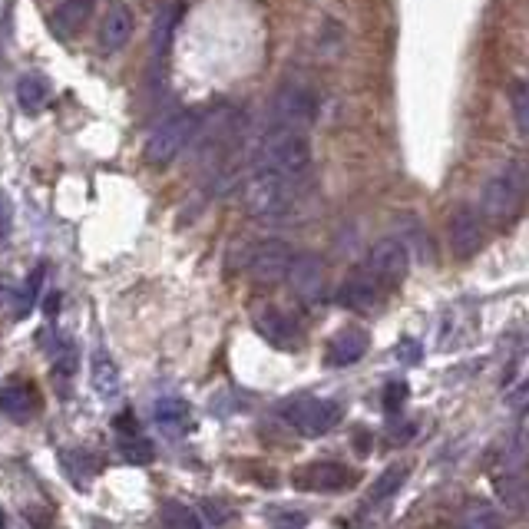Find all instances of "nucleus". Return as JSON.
<instances>
[{
    "label": "nucleus",
    "instance_id": "1",
    "mask_svg": "<svg viewBox=\"0 0 529 529\" xmlns=\"http://www.w3.org/2000/svg\"><path fill=\"white\" fill-rule=\"evenodd\" d=\"M529 202V156L513 159L483 182L480 189V215L496 229H506L523 215Z\"/></svg>",
    "mask_w": 529,
    "mask_h": 529
},
{
    "label": "nucleus",
    "instance_id": "29",
    "mask_svg": "<svg viewBox=\"0 0 529 529\" xmlns=\"http://www.w3.org/2000/svg\"><path fill=\"white\" fill-rule=\"evenodd\" d=\"M404 401H407V384L404 381H394V384L384 387V410L387 414H397Z\"/></svg>",
    "mask_w": 529,
    "mask_h": 529
},
{
    "label": "nucleus",
    "instance_id": "31",
    "mask_svg": "<svg viewBox=\"0 0 529 529\" xmlns=\"http://www.w3.org/2000/svg\"><path fill=\"white\" fill-rule=\"evenodd\" d=\"M40 282H43V265L37 268L34 275L27 278V288H24V301H20V315H27L30 301H34V298H37V291H40Z\"/></svg>",
    "mask_w": 529,
    "mask_h": 529
},
{
    "label": "nucleus",
    "instance_id": "21",
    "mask_svg": "<svg viewBox=\"0 0 529 529\" xmlns=\"http://www.w3.org/2000/svg\"><path fill=\"white\" fill-rule=\"evenodd\" d=\"M90 377H93L96 394H100L103 401H113V397H120V367L113 364V358H110V354H106L103 348L93 351V358H90Z\"/></svg>",
    "mask_w": 529,
    "mask_h": 529
},
{
    "label": "nucleus",
    "instance_id": "23",
    "mask_svg": "<svg viewBox=\"0 0 529 529\" xmlns=\"http://www.w3.org/2000/svg\"><path fill=\"white\" fill-rule=\"evenodd\" d=\"M116 450H120V457L129 463V467H146V463L156 460V447L149 444V440L139 434H120V440H116Z\"/></svg>",
    "mask_w": 529,
    "mask_h": 529
},
{
    "label": "nucleus",
    "instance_id": "27",
    "mask_svg": "<svg viewBox=\"0 0 529 529\" xmlns=\"http://www.w3.org/2000/svg\"><path fill=\"white\" fill-rule=\"evenodd\" d=\"M265 516L272 529H305L308 526V516L301 510H291V506H272Z\"/></svg>",
    "mask_w": 529,
    "mask_h": 529
},
{
    "label": "nucleus",
    "instance_id": "28",
    "mask_svg": "<svg viewBox=\"0 0 529 529\" xmlns=\"http://www.w3.org/2000/svg\"><path fill=\"white\" fill-rule=\"evenodd\" d=\"M496 487H500L503 500L510 503L513 510H526L529 506V493H526V487L520 480H496Z\"/></svg>",
    "mask_w": 529,
    "mask_h": 529
},
{
    "label": "nucleus",
    "instance_id": "17",
    "mask_svg": "<svg viewBox=\"0 0 529 529\" xmlns=\"http://www.w3.org/2000/svg\"><path fill=\"white\" fill-rule=\"evenodd\" d=\"M153 420L166 437H182L192 427V407L182 397H163L153 407Z\"/></svg>",
    "mask_w": 529,
    "mask_h": 529
},
{
    "label": "nucleus",
    "instance_id": "3",
    "mask_svg": "<svg viewBox=\"0 0 529 529\" xmlns=\"http://www.w3.org/2000/svg\"><path fill=\"white\" fill-rule=\"evenodd\" d=\"M199 126H202V116L196 110H182L176 116H169V120L163 126H156L146 139V149H143L146 166L166 169L176 163V159L196 143Z\"/></svg>",
    "mask_w": 529,
    "mask_h": 529
},
{
    "label": "nucleus",
    "instance_id": "22",
    "mask_svg": "<svg viewBox=\"0 0 529 529\" xmlns=\"http://www.w3.org/2000/svg\"><path fill=\"white\" fill-rule=\"evenodd\" d=\"M17 103H20V110L40 113L43 106L50 103V80L40 77V73H27V77H20L17 80Z\"/></svg>",
    "mask_w": 529,
    "mask_h": 529
},
{
    "label": "nucleus",
    "instance_id": "15",
    "mask_svg": "<svg viewBox=\"0 0 529 529\" xmlns=\"http://www.w3.org/2000/svg\"><path fill=\"white\" fill-rule=\"evenodd\" d=\"M34 410H37V394L27 381L14 377V381H7L4 387H0V414H4L7 420L27 424V420L34 417Z\"/></svg>",
    "mask_w": 529,
    "mask_h": 529
},
{
    "label": "nucleus",
    "instance_id": "26",
    "mask_svg": "<svg viewBox=\"0 0 529 529\" xmlns=\"http://www.w3.org/2000/svg\"><path fill=\"white\" fill-rule=\"evenodd\" d=\"M163 529H202V520L196 510H189L186 503H166L163 506Z\"/></svg>",
    "mask_w": 529,
    "mask_h": 529
},
{
    "label": "nucleus",
    "instance_id": "11",
    "mask_svg": "<svg viewBox=\"0 0 529 529\" xmlns=\"http://www.w3.org/2000/svg\"><path fill=\"white\" fill-rule=\"evenodd\" d=\"M252 325H255V331L262 334V338L272 344V348H278V351H295L298 344H301V328H298V321L291 318L288 311L275 308V305L258 308L255 315H252Z\"/></svg>",
    "mask_w": 529,
    "mask_h": 529
},
{
    "label": "nucleus",
    "instance_id": "25",
    "mask_svg": "<svg viewBox=\"0 0 529 529\" xmlns=\"http://www.w3.org/2000/svg\"><path fill=\"white\" fill-rule=\"evenodd\" d=\"M510 110H513V123L520 129V136L529 139V80L510 83Z\"/></svg>",
    "mask_w": 529,
    "mask_h": 529
},
{
    "label": "nucleus",
    "instance_id": "20",
    "mask_svg": "<svg viewBox=\"0 0 529 529\" xmlns=\"http://www.w3.org/2000/svg\"><path fill=\"white\" fill-rule=\"evenodd\" d=\"M460 529H506V516L490 500H467L460 506Z\"/></svg>",
    "mask_w": 529,
    "mask_h": 529
},
{
    "label": "nucleus",
    "instance_id": "16",
    "mask_svg": "<svg viewBox=\"0 0 529 529\" xmlns=\"http://www.w3.org/2000/svg\"><path fill=\"white\" fill-rule=\"evenodd\" d=\"M136 34V20H133V10L123 7V4H116L110 14L103 17V27H100V47L106 53H113V50H123L129 40H133Z\"/></svg>",
    "mask_w": 529,
    "mask_h": 529
},
{
    "label": "nucleus",
    "instance_id": "6",
    "mask_svg": "<svg viewBox=\"0 0 529 529\" xmlns=\"http://www.w3.org/2000/svg\"><path fill=\"white\" fill-rule=\"evenodd\" d=\"M282 417H285V424L298 430V434L321 437L338 427L341 407L334 401H325V397H295V401H288L282 407Z\"/></svg>",
    "mask_w": 529,
    "mask_h": 529
},
{
    "label": "nucleus",
    "instance_id": "24",
    "mask_svg": "<svg viewBox=\"0 0 529 529\" xmlns=\"http://www.w3.org/2000/svg\"><path fill=\"white\" fill-rule=\"evenodd\" d=\"M182 10H186L182 4H169L163 14H159L156 27H153V53H156V57H163V53L169 50L172 34H176V27L182 20Z\"/></svg>",
    "mask_w": 529,
    "mask_h": 529
},
{
    "label": "nucleus",
    "instance_id": "12",
    "mask_svg": "<svg viewBox=\"0 0 529 529\" xmlns=\"http://www.w3.org/2000/svg\"><path fill=\"white\" fill-rule=\"evenodd\" d=\"M384 295H387V291L374 282L367 268H354V272L341 282L338 295H334V298H338V305L348 308V311H377V308H381Z\"/></svg>",
    "mask_w": 529,
    "mask_h": 529
},
{
    "label": "nucleus",
    "instance_id": "13",
    "mask_svg": "<svg viewBox=\"0 0 529 529\" xmlns=\"http://www.w3.org/2000/svg\"><path fill=\"white\" fill-rule=\"evenodd\" d=\"M288 282H291V291H295L301 301L315 305V301L325 298V262L311 252L295 255L291 272H288Z\"/></svg>",
    "mask_w": 529,
    "mask_h": 529
},
{
    "label": "nucleus",
    "instance_id": "7",
    "mask_svg": "<svg viewBox=\"0 0 529 529\" xmlns=\"http://www.w3.org/2000/svg\"><path fill=\"white\" fill-rule=\"evenodd\" d=\"M364 268L371 272V278L384 291H394V288H401V282L407 278L410 255H407V248L397 239H381L377 245H371Z\"/></svg>",
    "mask_w": 529,
    "mask_h": 529
},
{
    "label": "nucleus",
    "instance_id": "30",
    "mask_svg": "<svg viewBox=\"0 0 529 529\" xmlns=\"http://www.w3.org/2000/svg\"><path fill=\"white\" fill-rule=\"evenodd\" d=\"M202 513H205V520H209L212 526H222L225 520L232 516V510H229V503H222V500H202Z\"/></svg>",
    "mask_w": 529,
    "mask_h": 529
},
{
    "label": "nucleus",
    "instance_id": "9",
    "mask_svg": "<svg viewBox=\"0 0 529 529\" xmlns=\"http://www.w3.org/2000/svg\"><path fill=\"white\" fill-rule=\"evenodd\" d=\"M487 242V229H483V215L470 205L450 212L447 219V245L457 258H473Z\"/></svg>",
    "mask_w": 529,
    "mask_h": 529
},
{
    "label": "nucleus",
    "instance_id": "5",
    "mask_svg": "<svg viewBox=\"0 0 529 529\" xmlns=\"http://www.w3.org/2000/svg\"><path fill=\"white\" fill-rule=\"evenodd\" d=\"M268 113H272V126L301 129V133H305V129L318 120V96L315 90H308V86H301V83H285V86H278V93L272 96Z\"/></svg>",
    "mask_w": 529,
    "mask_h": 529
},
{
    "label": "nucleus",
    "instance_id": "33",
    "mask_svg": "<svg viewBox=\"0 0 529 529\" xmlns=\"http://www.w3.org/2000/svg\"><path fill=\"white\" fill-rule=\"evenodd\" d=\"M526 397H529V377H526V384L520 387V401H526Z\"/></svg>",
    "mask_w": 529,
    "mask_h": 529
},
{
    "label": "nucleus",
    "instance_id": "2",
    "mask_svg": "<svg viewBox=\"0 0 529 529\" xmlns=\"http://www.w3.org/2000/svg\"><path fill=\"white\" fill-rule=\"evenodd\" d=\"M308 166H311V139L301 129L272 126L255 149L258 172H278L285 179H298L305 176Z\"/></svg>",
    "mask_w": 529,
    "mask_h": 529
},
{
    "label": "nucleus",
    "instance_id": "8",
    "mask_svg": "<svg viewBox=\"0 0 529 529\" xmlns=\"http://www.w3.org/2000/svg\"><path fill=\"white\" fill-rule=\"evenodd\" d=\"M291 262H295V252H291L288 242L282 239L258 242L252 248V255H248V275H252L258 285H278L288 278Z\"/></svg>",
    "mask_w": 529,
    "mask_h": 529
},
{
    "label": "nucleus",
    "instance_id": "34",
    "mask_svg": "<svg viewBox=\"0 0 529 529\" xmlns=\"http://www.w3.org/2000/svg\"><path fill=\"white\" fill-rule=\"evenodd\" d=\"M457 529H460V526H457Z\"/></svg>",
    "mask_w": 529,
    "mask_h": 529
},
{
    "label": "nucleus",
    "instance_id": "10",
    "mask_svg": "<svg viewBox=\"0 0 529 529\" xmlns=\"http://www.w3.org/2000/svg\"><path fill=\"white\" fill-rule=\"evenodd\" d=\"M354 470L344 467V463H334V460H318V463H305L301 470H295V483L298 490H308V493H341L354 487Z\"/></svg>",
    "mask_w": 529,
    "mask_h": 529
},
{
    "label": "nucleus",
    "instance_id": "32",
    "mask_svg": "<svg viewBox=\"0 0 529 529\" xmlns=\"http://www.w3.org/2000/svg\"><path fill=\"white\" fill-rule=\"evenodd\" d=\"M10 229V205L4 209V199H0V232H7Z\"/></svg>",
    "mask_w": 529,
    "mask_h": 529
},
{
    "label": "nucleus",
    "instance_id": "18",
    "mask_svg": "<svg viewBox=\"0 0 529 529\" xmlns=\"http://www.w3.org/2000/svg\"><path fill=\"white\" fill-rule=\"evenodd\" d=\"M93 14V0H60L50 17V27L57 37H77Z\"/></svg>",
    "mask_w": 529,
    "mask_h": 529
},
{
    "label": "nucleus",
    "instance_id": "14",
    "mask_svg": "<svg viewBox=\"0 0 529 529\" xmlns=\"http://www.w3.org/2000/svg\"><path fill=\"white\" fill-rule=\"evenodd\" d=\"M367 348H371V338H367L364 328H341L334 338L328 341V351H325V361L331 367H351L358 364Z\"/></svg>",
    "mask_w": 529,
    "mask_h": 529
},
{
    "label": "nucleus",
    "instance_id": "19",
    "mask_svg": "<svg viewBox=\"0 0 529 529\" xmlns=\"http://www.w3.org/2000/svg\"><path fill=\"white\" fill-rule=\"evenodd\" d=\"M404 480H407V467H387L381 477H377V483L371 490H367V500H364V506L358 510V516H371V513H377L381 506H387L391 503V496L404 487Z\"/></svg>",
    "mask_w": 529,
    "mask_h": 529
},
{
    "label": "nucleus",
    "instance_id": "4",
    "mask_svg": "<svg viewBox=\"0 0 529 529\" xmlns=\"http://www.w3.org/2000/svg\"><path fill=\"white\" fill-rule=\"evenodd\" d=\"M295 205V179H285L278 172H258L245 182L242 189V209L252 219L272 222L288 215V209Z\"/></svg>",
    "mask_w": 529,
    "mask_h": 529
}]
</instances>
